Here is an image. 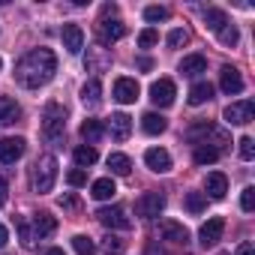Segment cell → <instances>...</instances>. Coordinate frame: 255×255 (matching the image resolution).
Masks as SVG:
<instances>
[{
  "label": "cell",
  "mask_w": 255,
  "mask_h": 255,
  "mask_svg": "<svg viewBox=\"0 0 255 255\" xmlns=\"http://www.w3.org/2000/svg\"><path fill=\"white\" fill-rule=\"evenodd\" d=\"M108 168H111V174H117V177H129L132 159L126 156V153H111V156H108Z\"/></svg>",
  "instance_id": "cell-27"
},
{
  "label": "cell",
  "mask_w": 255,
  "mask_h": 255,
  "mask_svg": "<svg viewBox=\"0 0 255 255\" xmlns=\"http://www.w3.org/2000/svg\"><path fill=\"white\" fill-rule=\"evenodd\" d=\"M24 147H27L24 138H3V141H0V162H3V165L18 162L24 156Z\"/></svg>",
  "instance_id": "cell-12"
},
{
  "label": "cell",
  "mask_w": 255,
  "mask_h": 255,
  "mask_svg": "<svg viewBox=\"0 0 255 255\" xmlns=\"http://www.w3.org/2000/svg\"><path fill=\"white\" fill-rule=\"evenodd\" d=\"M222 231H225V219H222V216H213V219H207V222L201 225L198 243H201L204 249H210V246H216V243L222 240Z\"/></svg>",
  "instance_id": "cell-8"
},
{
  "label": "cell",
  "mask_w": 255,
  "mask_h": 255,
  "mask_svg": "<svg viewBox=\"0 0 255 255\" xmlns=\"http://www.w3.org/2000/svg\"><path fill=\"white\" fill-rule=\"evenodd\" d=\"M45 255H66V252H63V249H60V246H51V249H48V252H45Z\"/></svg>",
  "instance_id": "cell-48"
},
{
  "label": "cell",
  "mask_w": 255,
  "mask_h": 255,
  "mask_svg": "<svg viewBox=\"0 0 255 255\" xmlns=\"http://www.w3.org/2000/svg\"><path fill=\"white\" fill-rule=\"evenodd\" d=\"M6 240H9V231H6V225H3V222H0V249L6 246Z\"/></svg>",
  "instance_id": "cell-45"
},
{
  "label": "cell",
  "mask_w": 255,
  "mask_h": 255,
  "mask_svg": "<svg viewBox=\"0 0 255 255\" xmlns=\"http://www.w3.org/2000/svg\"><path fill=\"white\" fill-rule=\"evenodd\" d=\"M114 99L123 102V105H129L138 99V81L135 78H117L114 81Z\"/></svg>",
  "instance_id": "cell-13"
},
{
  "label": "cell",
  "mask_w": 255,
  "mask_h": 255,
  "mask_svg": "<svg viewBox=\"0 0 255 255\" xmlns=\"http://www.w3.org/2000/svg\"><path fill=\"white\" fill-rule=\"evenodd\" d=\"M108 132H111L114 141H126V138H129V132H132V117L123 114V111L111 114L108 117Z\"/></svg>",
  "instance_id": "cell-11"
},
{
  "label": "cell",
  "mask_w": 255,
  "mask_h": 255,
  "mask_svg": "<svg viewBox=\"0 0 255 255\" xmlns=\"http://www.w3.org/2000/svg\"><path fill=\"white\" fill-rule=\"evenodd\" d=\"M237 255H255V249H252V240H243V243L237 246Z\"/></svg>",
  "instance_id": "cell-44"
},
{
  "label": "cell",
  "mask_w": 255,
  "mask_h": 255,
  "mask_svg": "<svg viewBox=\"0 0 255 255\" xmlns=\"http://www.w3.org/2000/svg\"><path fill=\"white\" fill-rule=\"evenodd\" d=\"M159 231H162V237L171 240V243H186V240H189L186 225H180V222H174V219H162V222H159Z\"/></svg>",
  "instance_id": "cell-17"
},
{
  "label": "cell",
  "mask_w": 255,
  "mask_h": 255,
  "mask_svg": "<svg viewBox=\"0 0 255 255\" xmlns=\"http://www.w3.org/2000/svg\"><path fill=\"white\" fill-rule=\"evenodd\" d=\"M237 144H240V159H246V162H249V159H255V141H252L249 135H243Z\"/></svg>",
  "instance_id": "cell-37"
},
{
  "label": "cell",
  "mask_w": 255,
  "mask_h": 255,
  "mask_svg": "<svg viewBox=\"0 0 255 255\" xmlns=\"http://www.w3.org/2000/svg\"><path fill=\"white\" fill-rule=\"evenodd\" d=\"M18 120H21L18 102L9 99V96H0V126H12V123H18Z\"/></svg>",
  "instance_id": "cell-18"
},
{
  "label": "cell",
  "mask_w": 255,
  "mask_h": 255,
  "mask_svg": "<svg viewBox=\"0 0 255 255\" xmlns=\"http://www.w3.org/2000/svg\"><path fill=\"white\" fill-rule=\"evenodd\" d=\"M96 36H99V42L102 45H111V42H117V39H123L126 36V24L123 21H108V18H102L99 24H96Z\"/></svg>",
  "instance_id": "cell-9"
},
{
  "label": "cell",
  "mask_w": 255,
  "mask_h": 255,
  "mask_svg": "<svg viewBox=\"0 0 255 255\" xmlns=\"http://www.w3.org/2000/svg\"><path fill=\"white\" fill-rule=\"evenodd\" d=\"M219 255H228V252H219Z\"/></svg>",
  "instance_id": "cell-49"
},
{
  "label": "cell",
  "mask_w": 255,
  "mask_h": 255,
  "mask_svg": "<svg viewBox=\"0 0 255 255\" xmlns=\"http://www.w3.org/2000/svg\"><path fill=\"white\" fill-rule=\"evenodd\" d=\"M72 246H75L78 255H96V243H93L87 234H75V237H72Z\"/></svg>",
  "instance_id": "cell-33"
},
{
  "label": "cell",
  "mask_w": 255,
  "mask_h": 255,
  "mask_svg": "<svg viewBox=\"0 0 255 255\" xmlns=\"http://www.w3.org/2000/svg\"><path fill=\"white\" fill-rule=\"evenodd\" d=\"M102 252H105V255H123V252H126V243H123L117 234H105V237H102Z\"/></svg>",
  "instance_id": "cell-32"
},
{
  "label": "cell",
  "mask_w": 255,
  "mask_h": 255,
  "mask_svg": "<svg viewBox=\"0 0 255 255\" xmlns=\"http://www.w3.org/2000/svg\"><path fill=\"white\" fill-rule=\"evenodd\" d=\"M156 42H159V33H156L153 27H147V30L138 33V45H141V48H150V45H156Z\"/></svg>",
  "instance_id": "cell-38"
},
{
  "label": "cell",
  "mask_w": 255,
  "mask_h": 255,
  "mask_svg": "<svg viewBox=\"0 0 255 255\" xmlns=\"http://www.w3.org/2000/svg\"><path fill=\"white\" fill-rule=\"evenodd\" d=\"M219 156H222V153H219L213 144H198V147H195V153H192V159H195L198 165H210V162H216Z\"/></svg>",
  "instance_id": "cell-31"
},
{
  "label": "cell",
  "mask_w": 255,
  "mask_h": 255,
  "mask_svg": "<svg viewBox=\"0 0 255 255\" xmlns=\"http://www.w3.org/2000/svg\"><path fill=\"white\" fill-rule=\"evenodd\" d=\"M162 210H165V195H162V192H144V195L135 201V213H138L141 219H156Z\"/></svg>",
  "instance_id": "cell-5"
},
{
  "label": "cell",
  "mask_w": 255,
  "mask_h": 255,
  "mask_svg": "<svg viewBox=\"0 0 255 255\" xmlns=\"http://www.w3.org/2000/svg\"><path fill=\"white\" fill-rule=\"evenodd\" d=\"M6 198H9V183H6V177H0V207L6 204Z\"/></svg>",
  "instance_id": "cell-43"
},
{
  "label": "cell",
  "mask_w": 255,
  "mask_h": 255,
  "mask_svg": "<svg viewBox=\"0 0 255 255\" xmlns=\"http://www.w3.org/2000/svg\"><path fill=\"white\" fill-rule=\"evenodd\" d=\"M210 99H213V84L195 81V84L189 87V105H204V102H210Z\"/></svg>",
  "instance_id": "cell-26"
},
{
  "label": "cell",
  "mask_w": 255,
  "mask_h": 255,
  "mask_svg": "<svg viewBox=\"0 0 255 255\" xmlns=\"http://www.w3.org/2000/svg\"><path fill=\"white\" fill-rule=\"evenodd\" d=\"M0 66H3V63H0Z\"/></svg>",
  "instance_id": "cell-50"
},
{
  "label": "cell",
  "mask_w": 255,
  "mask_h": 255,
  "mask_svg": "<svg viewBox=\"0 0 255 255\" xmlns=\"http://www.w3.org/2000/svg\"><path fill=\"white\" fill-rule=\"evenodd\" d=\"M15 231H18V237H21V246H24V249H33L36 234H33V225L27 222V216H15Z\"/></svg>",
  "instance_id": "cell-28"
},
{
  "label": "cell",
  "mask_w": 255,
  "mask_h": 255,
  "mask_svg": "<svg viewBox=\"0 0 255 255\" xmlns=\"http://www.w3.org/2000/svg\"><path fill=\"white\" fill-rule=\"evenodd\" d=\"M186 39H189V33L177 27V30H171V33H168V48H180V45H183Z\"/></svg>",
  "instance_id": "cell-41"
},
{
  "label": "cell",
  "mask_w": 255,
  "mask_h": 255,
  "mask_svg": "<svg viewBox=\"0 0 255 255\" xmlns=\"http://www.w3.org/2000/svg\"><path fill=\"white\" fill-rule=\"evenodd\" d=\"M240 207H243L246 213L255 210V186H246V189H243V195H240Z\"/></svg>",
  "instance_id": "cell-39"
},
{
  "label": "cell",
  "mask_w": 255,
  "mask_h": 255,
  "mask_svg": "<svg viewBox=\"0 0 255 255\" xmlns=\"http://www.w3.org/2000/svg\"><path fill=\"white\" fill-rule=\"evenodd\" d=\"M204 24H207L213 33H219V30L228 24V15H225L222 9H216V6H207V9H204Z\"/></svg>",
  "instance_id": "cell-29"
},
{
  "label": "cell",
  "mask_w": 255,
  "mask_h": 255,
  "mask_svg": "<svg viewBox=\"0 0 255 255\" xmlns=\"http://www.w3.org/2000/svg\"><path fill=\"white\" fill-rule=\"evenodd\" d=\"M96 216H99V222H102L105 228H111V231H129V228H132V219L126 216V210L117 207V204H111V207H99Z\"/></svg>",
  "instance_id": "cell-4"
},
{
  "label": "cell",
  "mask_w": 255,
  "mask_h": 255,
  "mask_svg": "<svg viewBox=\"0 0 255 255\" xmlns=\"http://www.w3.org/2000/svg\"><path fill=\"white\" fill-rule=\"evenodd\" d=\"M57 231V219L51 216V213H39V216H33V234H36V240H42V237H51Z\"/></svg>",
  "instance_id": "cell-20"
},
{
  "label": "cell",
  "mask_w": 255,
  "mask_h": 255,
  "mask_svg": "<svg viewBox=\"0 0 255 255\" xmlns=\"http://www.w3.org/2000/svg\"><path fill=\"white\" fill-rule=\"evenodd\" d=\"M204 189H207V195H210L213 201H219V198H225V192H228V177H225L222 171H210L207 180H204Z\"/></svg>",
  "instance_id": "cell-16"
},
{
  "label": "cell",
  "mask_w": 255,
  "mask_h": 255,
  "mask_svg": "<svg viewBox=\"0 0 255 255\" xmlns=\"http://www.w3.org/2000/svg\"><path fill=\"white\" fill-rule=\"evenodd\" d=\"M147 255H165V252H162L156 243H150V246H147Z\"/></svg>",
  "instance_id": "cell-47"
},
{
  "label": "cell",
  "mask_w": 255,
  "mask_h": 255,
  "mask_svg": "<svg viewBox=\"0 0 255 255\" xmlns=\"http://www.w3.org/2000/svg\"><path fill=\"white\" fill-rule=\"evenodd\" d=\"M252 117H255V105H252L249 99L231 102V105L225 108V120H228L231 126H246V123H252Z\"/></svg>",
  "instance_id": "cell-7"
},
{
  "label": "cell",
  "mask_w": 255,
  "mask_h": 255,
  "mask_svg": "<svg viewBox=\"0 0 255 255\" xmlns=\"http://www.w3.org/2000/svg\"><path fill=\"white\" fill-rule=\"evenodd\" d=\"M204 207H207V195L204 192H189L186 195V210L189 213H201Z\"/></svg>",
  "instance_id": "cell-35"
},
{
  "label": "cell",
  "mask_w": 255,
  "mask_h": 255,
  "mask_svg": "<svg viewBox=\"0 0 255 255\" xmlns=\"http://www.w3.org/2000/svg\"><path fill=\"white\" fill-rule=\"evenodd\" d=\"M54 180H57V159L51 153H45L33 165V189L36 192H51L54 189Z\"/></svg>",
  "instance_id": "cell-3"
},
{
  "label": "cell",
  "mask_w": 255,
  "mask_h": 255,
  "mask_svg": "<svg viewBox=\"0 0 255 255\" xmlns=\"http://www.w3.org/2000/svg\"><path fill=\"white\" fill-rule=\"evenodd\" d=\"M72 156H75V165H78V168H87V165H93V162L99 159L96 147H90V144H78Z\"/></svg>",
  "instance_id": "cell-30"
},
{
  "label": "cell",
  "mask_w": 255,
  "mask_h": 255,
  "mask_svg": "<svg viewBox=\"0 0 255 255\" xmlns=\"http://www.w3.org/2000/svg\"><path fill=\"white\" fill-rule=\"evenodd\" d=\"M54 72H57V57H54L51 48H33L15 63V78L27 90H36V87L48 84L54 78Z\"/></svg>",
  "instance_id": "cell-1"
},
{
  "label": "cell",
  "mask_w": 255,
  "mask_h": 255,
  "mask_svg": "<svg viewBox=\"0 0 255 255\" xmlns=\"http://www.w3.org/2000/svg\"><path fill=\"white\" fill-rule=\"evenodd\" d=\"M180 72L189 75V78H198L201 72H207V60H204V54H189V57H183V60H180Z\"/></svg>",
  "instance_id": "cell-22"
},
{
  "label": "cell",
  "mask_w": 255,
  "mask_h": 255,
  "mask_svg": "<svg viewBox=\"0 0 255 255\" xmlns=\"http://www.w3.org/2000/svg\"><path fill=\"white\" fill-rule=\"evenodd\" d=\"M216 36H219V42H222V45H228V48H234V45H237V39H240V33H237V27H234L231 21H228Z\"/></svg>",
  "instance_id": "cell-34"
},
{
  "label": "cell",
  "mask_w": 255,
  "mask_h": 255,
  "mask_svg": "<svg viewBox=\"0 0 255 255\" xmlns=\"http://www.w3.org/2000/svg\"><path fill=\"white\" fill-rule=\"evenodd\" d=\"M213 129H216L213 123H207V120H198V123H192L189 129H186V138H189V141L198 147V144H207V138L213 135Z\"/></svg>",
  "instance_id": "cell-19"
},
{
  "label": "cell",
  "mask_w": 255,
  "mask_h": 255,
  "mask_svg": "<svg viewBox=\"0 0 255 255\" xmlns=\"http://www.w3.org/2000/svg\"><path fill=\"white\" fill-rule=\"evenodd\" d=\"M141 129H144L147 135H159V132L168 129V120H165L162 114H156V111H147V114L141 117Z\"/></svg>",
  "instance_id": "cell-24"
},
{
  "label": "cell",
  "mask_w": 255,
  "mask_h": 255,
  "mask_svg": "<svg viewBox=\"0 0 255 255\" xmlns=\"http://www.w3.org/2000/svg\"><path fill=\"white\" fill-rule=\"evenodd\" d=\"M60 207H63V210H78L81 204H78L75 195H60Z\"/></svg>",
  "instance_id": "cell-42"
},
{
  "label": "cell",
  "mask_w": 255,
  "mask_h": 255,
  "mask_svg": "<svg viewBox=\"0 0 255 255\" xmlns=\"http://www.w3.org/2000/svg\"><path fill=\"white\" fill-rule=\"evenodd\" d=\"M81 102H84L87 108H96V105L102 102V81H99V78H90V81L81 87Z\"/></svg>",
  "instance_id": "cell-23"
},
{
  "label": "cell",
  "mask_w": 255,
  "mask_h": 255,
  "mask_svg": "<svg viewBox=\"0 0 255 255\" xmlns=\"http://www.w3.org/2000/svg\"><path fill=\"white\" fill-rule=\"evenodd\" d=\"M102 135H105V123H102V120H93V117H87V120L81 123V138H84L90 147H93V144H96Z\"/></svg>",
  "instance_id": "cell-21"
},
{
  "label": "cell",
  "mask_w": 255,
  "mask_h": 255,
  "mask_svg": "<svg viewBox=\"0 0 255 255\" xmlns=\"http://www.w3.org/2000/svg\"><path fill=\"white\" fill-rule=\"evenodd\" d=\"M66 132V108L60 102H48L42 111V138L48 144H60Z\"/></svg>",
  "instance_id": "cell-2"
},
{
  "label": "cell",
  "mask_w": 255,
  "mask_h": 255,
  "mask_svg": "<svg viewBox=\"0 0 255 255\" xmlns=\"http://www.w3.org/2000/svg\"><path fill=\"white\" fill-rule=\"evenodd\" d=\"M144 162H147V168L156 171V174L171 171V156H168V150H162V147H150V150L144 153Z\"/></svg>",
  "instance_id": "cell-15"
},
{
  "label": "cell",
  "mask_w": 255,
  "mask_h": 255,
  "mask_svg": "<svg viewBox=\"0 0 255 255\" xmlns=\"http://www.w3.org/2000/svg\"><path fill=\"white\" fill-rule=\"evenodd\" d=\"M144 18H147L150 24L165 21V18H168V9H165V6H147V9H144Z\"/></svg>",
  "instance_id": "cell-36"
},
{
  "label": "cell",
  "mask_w": 255,
  "mask_h": 255,
  "mask_svg": "<svg viewBox=\"0 0 255 255\" xmlns=\"http://www.w3.org/2000/svg\"><path fill=\"white\" fill-rule=\"evenodd\" d=\"M219 87H222V93H228V96H237V93H243V75L234 69V66H222L219 69Z\"/></svg>",
  "instance_id": "cell-10"
},
{
  "label": "cell",
  "mask_w": 255,
  "mask_h": 255,
  "mask_svg": "<svg viewBox=\"0 0 255 255\" xmlns=\"http://www.w3.org/2000/svg\"><path fill=\"white\" fill-rule=\"evenodd\" d=\"M90 195H93L96 201H108V198H114V195H117V186H114V180H111V177H99V180H93Z\"/></svg>",
  "instance_id": "cell-25"
},
{
  "label": "cell",
  "mask_w": 255,
  "mask_h": 255,
  "mask_svg": "<svg viewBox=\"0 0 255 255\" xmlns=\"http://www.w3.org/2000/svg\"><path fill=\"white\" fill-rule=\"evenodd\" d=\"M66 183H69V186H84V183H87V171H84V168H72V171L66 174Z\"/></svg>",
  "instance_id": "cell-40"
},
{
  "label": "cell",
  "mask_w": 255,
  "mask_h": 255,
  "mask_svg": "<svg viewBox=\"0 0 255 255\" xmlns=\"http://www.w3.org/2000/svg\"><path fill=\"white\" fill-rule=\"evenodd\" d=\"M60 36H63V48H66L69 54H78V51L84 48V30H81L78 24H63Z\"/></svg>",
  "instance_id": "cell-14"
},
{
  "label": "cell",
  "mask_w": 255,
  "mask_h": 255,
  "mask_svg": "<svg viewBox=\"0 0 255 255\" xmlns=\"http://www.w3.org/2000/svg\"><path fill=\"white\" fill-rule=\"evenodd\" d=\"M174 96H177V87H174L171 78H159V81L150 84V102H153V105L168 108V105L174 102Z\"/></svg>",
  "instance_id": "cell-6"
},
{
  "label": "cell",
  "mask_w": 255,
  "mask_h": 255,
  "mask_svg": "<svg viewBox=\"0 0 255 255\" xmlns=\"http://www.w3.org/2000/svg\"><path fill=\"white\" fill-rule=\"evenodd\" d=\"M114 12H117V6H114V3H105V6H102V18H108V15H114Z\"/></svg>",
  "instance_id": "cell-46"
}]
</instances>
